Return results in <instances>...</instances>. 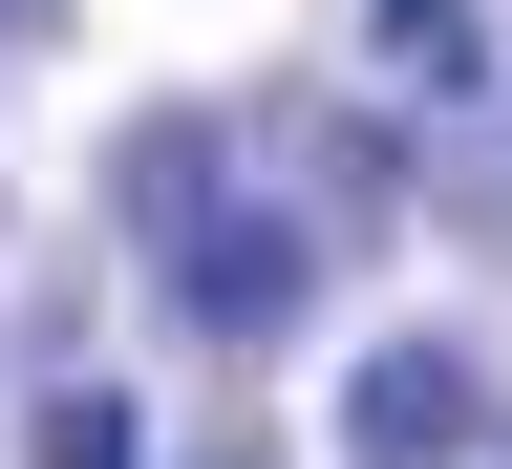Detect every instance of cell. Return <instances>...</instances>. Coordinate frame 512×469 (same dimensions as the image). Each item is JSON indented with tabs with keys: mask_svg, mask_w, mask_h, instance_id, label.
<instances>
[{
	"mask_svg": "<svg viewBox=\"0 0 512 469\" xmlns=\"http://www.w3.org/2000/svg\"><path fill=\"white\" fill-rule=\"evenodd\" d=\"M22 469H150V427H128V406H107V384H64V406L22 427Z\"/></svg>",
	"mask_w": 512,
	"mask_h": 469,
	"instance_id": "4",
	"label": "cell"
},
{
	"mask_svg": "<svg viewBox=\"0 0 512 469\" xmlns=\"http://www.w3.org/2000/svg\"><path fill=\"white\" fill-rule=\"evenodd\" d=\"M214 214V128H128V235H192Z\"/></svg>",
	"mask_w": 512,
	"mask_h": 469,
	"instance_id": "3",
	"label": "cell"
},
{
	"mask_svg": "<svg viewBox=\"0 0 512 469\" xmlns=\"http://www.w3.org/2000/svg\"><path fill=\"white\" fill-rule=\"evenodd\" d=\"M384 64H406V86H470L491 43H470V0H384Z\"/></svg>",
	"mask_w": 512,
	"mask_h": 469,
	"instance_id": "5",
	"label": "cell"
},
{
	"mask_svg": "<svg viewBox=\"0 0 512 469\" xmlns=\"http://www.w3.org/2000/svg\"><path fill=\"white\" fill-rule=\"evenodd\" d=\"M171 256H192V320H299V235L278 214H192Z\"/></svg>",
	"mask_w": 512,
	"mask_h": 469,
	"instance_id": "2",
	"label": "cell"
},
{
	"mask_svg": "<svg viewBox=\"0 0 512 469\" xmlns=\"http://www.w3.org/2000/svg\"><path fill=\"white\" fill-rule=\"evenodd\" d=\"M470 427H491V384H470V342H384V363L342 384V448H363V469H448Z\"/></svg>",
	"mask_w": 512,
	"mask_h": 469,
	"instance_id": "1",
	"label": "cell"
}]
</instances>
